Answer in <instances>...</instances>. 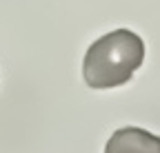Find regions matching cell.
Instances as JSON below:
<instances>
[{"label": "cell", "mask_w": 160, "mask_h": 153, "mask_svg": "<svg viewBox=\"0 0 160 153\" xmlns=\"http://www.w3.org/2000/svg\"><path fill=\"white\" fill-rule=\"evenodd\" d=\"M105 153H160V136L140 127H122L111 133Z\"/></svg>", "instance_id": "cell-2"}, {"label": "cell", "mask_w": 160, "mask_h": 153, "mask_svg": "<svg viewBox=\"0 0 160 153\" xmlns=\"http://www.w3.org/2000/svg\"><path fill=\"white\" fill-rule=\"evenodd\" d=\"M145 62V42L129 29H116L89 45L82 60V78L91 89L127 84Z\"/></svg>", "instance_id": "cell-1"}]
</instances>
